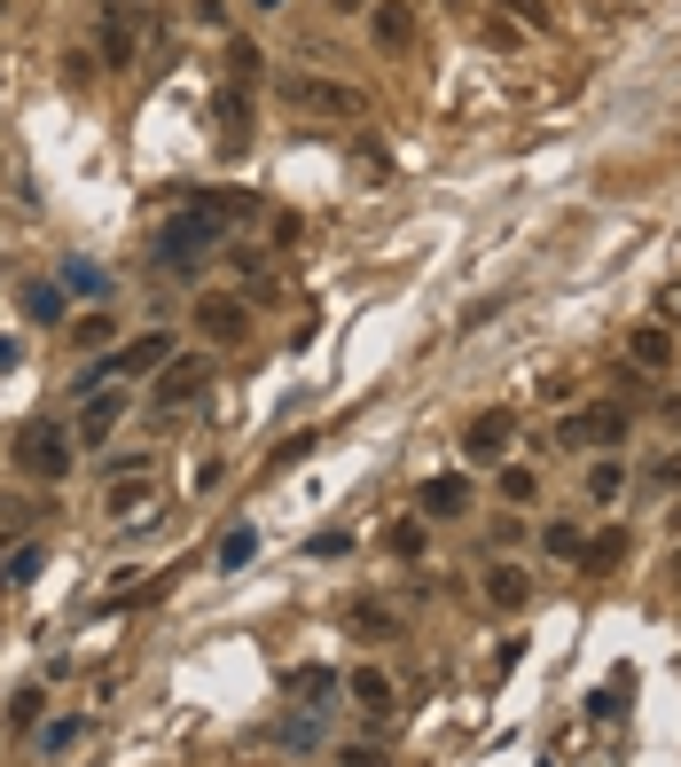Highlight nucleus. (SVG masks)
I'll list each match as a JSON object with an SVG mask.
<instances>
[{
  "mask_svg": "<svg viewBox=\"0 0 681 767\" xmlns=\"http://www.w3.org/2000/svg\"><path fill=\"white\" fill-rule=\"evenodd\" d=\"M24 361V345H17V337H0V369H17Z\"/></svg>",
  "mask_w": 681,
  "mask_h": 767,
  "instance_id": "nucleus-40",
  "label": "nucleus"
},
{
  "mask_svg": "<svg viewBox=\"0 0 681 767\" xmlns=\"http://www.w3.org/2000/svg\"><path fill=\"white\" fill-rule=\"evenodd\" d=\"M110 518H157V462L149 455H126L110 462V493H103Z\"/></svg>",
  "mask_w": 681,
  "mask_h": 767,
  "instance_id": "nucleus-2",
  "label": "nucleus"
},
{
  "mask_svg": "<svg viewBox=\"0 0 681 767\" xmlns=\"http://www.w3.org/2000/svg\"><path fill=\"white\" fill-rule=\"evenodd\" d=\"M134 47H141V9H134V0H103V63L126 71Z\"/></svg>",
  "mask_w": 681,
  "mask_h": 767,
  "instance_id": "nucleus-7",
  "label": "nucleus"
},
{
  "mask_svg": "<svg viewBox=\"0 0 681 767\" xmlns=\"http://www.w3.org/2000/svg\"><path fill=\"white\" fill-rule=\"evenodd\" d=\"M353 627H361V642H384V635H400V619H392L384 604H353Z\"/></svg>",
  "mask_w": 681,
  "mask_h": 767,
  "instance_id": "nucleus-26",
  "label": "nucleus"
},
{
  "mask_svg": "<svg viewBox=\"0 0 681 767\" xmlns=\"http://www.w3.org/2000/svg\"><path fill=\"white\" fill-rule=\"evenodd\" d=\"M259 9H283V0H259Z\"/></svg>",
  "mask_w": 681,
  "mask_h": 767,
  "instance_id": "nucleus-44",
  "label": "nucleus"
},
{
  "mask_svg": "<svg viewBox=\"0 0 681 767\" xmlns=\"http://www.w3.org/2000/svg\"><path fill=\"white\" fill-rule=\"evenodd\" d=\"M627 697H635V673H611V681H604V690H595V697H587V713H595V721H611V713H619Z\"/></svg>",
  "mask_w": 681,
  "mask_h": 767,
  "instance_id": "nucleus-23",
  "label": "nucleus"
},
{
  "mask_svg": "<svg viewBox=\"0 0 681 767\" xmlns=\"http://www.w3.org/2000/svg\"><path fill=\"white\" fill-rule=\"evenodd\" d=\"M196 329H204V345H243L251 306H243V298H227V290H204V298H196Z\"/></svg>",
  "mask_w": 681,
  "mask_h": 767,
  "instance_id": "nucleus-6",
  "label": "nucleus"
},
{
  "mask_svg": "<svg viewBox=\"0 0 681 767\" xmlns=\"http://www.w3.org/2000/svg\"><path fill=\"white\" fill-rule=\"evenodd\" d=\"M501 9H518L533 32H549V24H556V9H549V0H501Z\"/></svg>",
  "mask_w": 681,
  "mask_h": 767,
  "instance_id": "nucleus-31",
  "label": "nucleus"
},
{
  "mask_svg": "<svg viewBox=\"0 0 681 767\" xmlns=\"http://www.w3.org/2000/svg\"><path fill=\"white\" fill-rule=\"evenodd\" d=\"M71 423H24V439H17V470L24 478H63L71 470Z\"/></svg>",
  "mask_w": 681,
  "mask_h": 767,
  "instance_id": "nucleus-3",
  "label": "nucleus"
},
{
  "mask_svg": "<svg viewBox=\"0 0 681 767\" xmlns=\"http://www.w3.org/2000/svg\"><path fill=\"white\" fill-rule=\"evenodd\" d=\"M251 556H259V533H251V525H235V533L220 541V556H212V564H220V572H243Z\"/></svg>",
  "mask_w": 681,
  "mask_h": 767,
  "instance_id": "nucleus-22",
  "label": "nucleus"
},
{
  "mask_svg": "<svg viewBox=\"0 0 681 767\" xmlns=\"http://www.w3.org/2000/svg\"><path fill=\"white\" fill-rule=\"evenodd\" d=\"M384 548H392V556H423V518L392 525V533H384Z\"/></svg>",
  "mask_w": 681,
  "mask_h": 767,
  "instance_id": "nucleus-27",
  "label": "nucleus"
},
{
  "mask_svg": "<svg viewBox=\"0 0 681 767\" xmlns=\"http://www.w3.org/2000/svg\"><path fill=\"white\" fill-rule=\"evenodd\" d=\"M63 78H71V87H95V55L71 47V55H63Z\"/></svg>",
  "mask_w": 681,
  "mask_h": 767,
  "instance_id": "nucleus-33",
  "label": "nucleus"
},
{
  "mask_svg": "<svg viewBox=\"0 0 681 767\" xmlns=\"http://www.w3.org/2000/svg\"><path fill=\"white\" fill-rule=\"evenodd\" d=\"M353 697H361L369 713H392V681H384L376 665H361V673H353Z\"/></svg>",
  "mask_w": 681,
  "mask_h": 767,
  "instance_id": "nucleus-24",
  "label": "nucleus"
},
{
  "mask_svg": "<svg viewBox=\"0 0 681 767\" xmlns=\"http://www.w3.org/2000/svg\"><path fill=\"white\" fill-rule=\"evenodd\" d=\"M619 439H627V407H619V400L564 415V432H556V447H619Z\"/></svg>",
  "mask_w": 681,
  "mask_h": 767,
  "instance_id": "nucleus-5",
  "label": "nucleus"
},
{
  "mask_svg": "<svg viewBox=\"0 0 681 767\" xmlns=\"http://www.w3.org/2000/svg\"><path fill=\"white\" fill-rule=\"evenodd\" d=\"M220 243H227V220H220V212H204V204H189V212H173V220L157 227V243H149V251H157V267H164V275H196Z\"/></svg>",
  "mask_w": 681,
  "mask_h": 767,
  "instance_id": "nucleus-1",
  "label": "nucleus"
},
{
  "mask_svg": "<svg viewBox=\"0 0 681 767\" xmlns=\"http://www.w3.org/2000/svg\"><path fill=\"white\" fill-rule=\"evenodd\" d=\"M650 486H666V493L681 486V447H673V455H658V470H650Z\"/></svg>",
  "mask_w": 681,
  "mask_h": 767,
  "instance_id": "nucleus-37",
  "label": "nucleus"
},
{
  "mask_svg": "<svg viewBox=\"0 0 681 767\" xmlns=\"http://www.w3.org/2000/svg\"><path fill=\"white\" fill-rule=\"evenodd\" d=\"M509 439H518V423H509V407H486V415H470V432H462V455H470V462H501V455H509Z\"/></svg>",
  "mask_w": 681,
  "mask_h": 767,
  "instance_id": "nucleus-9",
  "label": "nucleus"
},
{
  "mask_svg": "<svg viewBox=\"0 0 681 767\" xmlns=\"http://www.w3.org/2000/svg\"><path fill=\"white\" fill-rule=\"evenodd\" d=\"M541 541H549V556H579V525H549Z\"/></svg>",
  "mask_w": 681,
  "mask_h": 767,
  "instance_id": "nucleus-36",
  "label": "nucleus"
},
{
  "mask_svg": "<svg viewBox=\"0 0 681 767\" xmlns=\"http://www.w3.org/2000/svg\"><path fill=\"white\" fill-rule=\"evenodd\" d=\"M290 690H298V705H306V713H321V705L337 697V673H329V665H298V673H290Z\"/></svg>",
  "mask_w": 681,
  "mask_h": 767,
  "instance_id": "nucleus-16",
  "label": "nucleus"
},
{
  "mask_svg": "<svg viewBox=\"0 0 681 767\" xmlns=\"http://www.w3.org/2000/svg\"><path fill=\"white\" fill-rule=\"evenodd\" d=\"M666 361H673V337H666L658 321H642V329H635V369H666Z\"/></svg>",
  "mask_w": 681,
  "mask_h": 767,
  "instance_id": "nucleus-21",
  "label": "nucleus"
},
{
  "mask_svg": "<svg viewBox=\"0 0 681 767\" xmlns=\"http://www.w3.org/2000/svg\"><path fill=\"white\" fill-rule=\"evenodd\" d=\"M164 361H173V337H164V329H149V337H134V345H118V353H110V361H103V369H110V376H126V384H134V376H157V369H164Z\"/></svg>",
  "mask_w": 681,
  "mask_h": 767,
  "instance_id": "nucleus-8",
  "label": "nucleus"
},
{
  "mask_svg": "<svg viewBox=\"0 0 681 767\" xmlns=\"http://www.w3.org/2000/svg\"><path fill=\"white\" fill-rule=\"evenodd\" d=\"M243 95H251V87H235V78H227L220 103H212V118H220V149H243V141H251V110H243Z\"/></svg>",
  "mask_w": 681,
  "mask_h": 767,
  "instance_id": "nucleus-14",
  "label": "nucleus"
},
{
  "mask_svg": "<svg viewBox=\"0 0 681 767\" xmlns=\"http://www.w3.org/2000/svg\"><path fill=\"white\" fill-rule=\"evenodd\" d=\"M118 415H126V392H87V407H78V423H71V439H110Z\"/></svg>",
  "mask_w": 681,
  "mask_h": 767,
  "instance_id": "nucleus-11",
  "label": "nucleus"
},
{
  "mask_svg": "<svg viewBox=\"0 0 681 767\" xmlns=\"http://www.w3.org/2000/svg\"><path fill=\"white\" fill-rule=\"evenodd\" d=\"M337 767H392L376 744H345V752H337Z\"/></svg>",
  "mask_w": 681,
  "mask_h": 767,
  "instance_id": "nucleus-32",
  "label": "nucleus"
},
{
  "mask_svg": "<svg viewBox=\"0 0 681 767\" xmlns=\"http://www.w3.org/2000/svg\"><path fill=\"white\" fill-rule=\"evenodd\" d=\"M40 572H47V556H40V548H17V556H9V579H17V587H32Z\"/></svg>",
  "mask_w": 681,
  "mask_h": 767,
  "instance_id": "nucleus-29",
  "label": "nucleus"
},
{
  "mask_svg": "<svg viewBox=\"0 0 681 767\" xmlns=\"http://www.w3.org/2000/svg\"><path fill=\"white\" fill-rule=\"evenodd\" d=\"M259 71H267V55L251 47V40H235V55H227V78H235V87H259Z\"/></svg>",
  "mask_w": 681,
  "mask_h": 767,
  "instance_id": "nucleus-25",
  "label": "nucleus"
},
{
  "mask_svg": "<svg viewBox=\"0 0 681 767\" xmlns=\"http://www.w3.org/2000/svg\"><path fill=\"white\" fill-rule=\"evenodd\" d=\"M666 533H681V501H673V509H666Z\"/></svg>",
  "mask_w": 681,
  "mask_h": 767,
  "instance_id": "nucleus-41",
  "label": "nucleus"
},
{
  "mask_svg": "<svg viewBox=\"0 0 681 767\" xmlns=\"http://www.w3.org/2000/svg\"><path fill=\"white\" fill-rule=\"evenodd\" d=\"M78 345H87V353L110 345V313H87V321H78Z\"/></svg>",
  "mask_w": 681,
  "mask_h": 767,
  "instance_id": "nucleus-34",
  "label": "nucleus"
},
{
  "mask_svg": "<svg viewBox=\"0 0 681 767\" xmlns=\"http://www.w3.org/2000/svg\"><path fill=\"white\" fill-rule=\"evenodd\" d=\"M627 548H635V533H627V525H604L595 541H579V572H587V579H611V572L627 564Z\"/></svg>",
  "mask_w": 681,
  "mask_h": 767,
  "instance_id": "nucleus-10",
  "label": "nucleus"
},
{
  "mask_svg": "<svg viewBox=\"0 0 681 767\" xmlns=\"http://www.w3.org/2000/svg\"><path fill=\"white\" fill-rule=\"evenodd\" d=\"M32 744H40V752H63V744H78V721H71V713H63V721H47V728H40V736H32Z\"/></svg>",
  "mask_w": 681,
  "mask_h": 767,
  "instance_id": "nucleus-30",
  "label": "nucleus"
},
{
  "mask_svg": "<svg viewBox=\"0 0 681 767\" xmlns=\"http://www.w3.org/2000/svg\"><path fill=\"white\" fill-rule=\"evenodd\" d=\"M486 595H493V604H501V611H518V604H525V595H533V579H525L518 564H493V572H486Z\"/></svg>",
  "mask_w": 681,
  "mask_h": 767,
  "instance_id": "nucleus-18",
  "label": "nucleus"
},
{
  "mask_svg": "<svg viewBox=\"0 0 681 767\" xmlns=\"http://www.w3.org/2000/svg\"><path fill=\"white\" fill-rule=\"evenodd\" d=\"M501 493L509 501H533V470H501Z\"/></svg>",
  "mask_w": 681,
  "mask_h": 767,
  "instance_id": "nucleus-38",
  "label": "nucleus"
},
{
  "mask_svg": "<svg viewBox=\"0 0 681 767\" xmlns=\"http://www.w3.org/2000/svg\"><path fill=\"white\" fill-rule=\"evenodd\" d=\"M673 587H681V556H673Z\"/></svg>",
  "mask_w": 681,
  "mask_h": 767,
  "instance_id": "nucleus-43",
  "label": "nucleus"
},
{
  "mask_svg": "<svg viewBox=\"0 0 681 767\" xmlns=\"http://www.w3.org/2000/svg\"><path fill=\"white\" fill-rule=\"evenodd\" d=\"M196 24H212V32H220V24H227V0H196Z\"/></svg>",
  "mask_w": 681,
  "mask_h": 767,
  "instance_id": "nucleus-39",
  "label": "nucleus"
},
{
  "mask_svg": "<svg viewBox=\"0 0 681 767\" xmlns=\"http://www.w3.org/2000/svg\"><path fill=\"white\" fill-rule=\"evenodd\" d=\"M329 9H369V0H329Z\"/></svg>",
  "mask_w": 681,
  "mask_h": 767,
  "instance_id": "nucleus-42",
  "label": "nucleus"
},
{
  "mask_svg": "<svg viewBox=\"0 0 681 767\" xmlns=\"http://www.w3.org/2000/svg\"><path fill=\"white\" fill-rule=\"evenodd\" d=\"M619 486H627V470H619V462H595V470H587V493H595V501H611Z\"/></svg>",
  "mask_w": 681,
  "mask_h": 767,
  "instance_id": "nucleus-28",
  "label": "nucleus"
},
{
  "mask_svg": "<svg viewBox=\"0 0 681 767\" xmlns=\"http://www.w3.org/2000/svg\"><path fill=\"white\" fill-rule=\"evenodd\" d=\"M283 103L290 110H321V118H361V95L353 87H337V78H306V71L283 78Z\"/></svg>",
  "mask_w": 681,
  "mask_h": 767,
  "instance_id": "nucleus-4",
  "label": "nucleus"
},
{
  "mask_svg": "<svg viewBox=\"0 0 681 767\" xmlns=\"http://www.w3.org/2000/svg\"><path fill=\"white\" fill-rule=\"evenodd\" d=\"M71 298H103L110 290V267H95V259H63V275H55Z\"/></svg>",
  "mask_w": 681,
  "mask_h": 767,
  "instance_id": "nucleus-17",
  "label": "nucleus"
},
{
  "mask_svg": "<svg viewBox=\"0 0 681 767\" xmlns=\"http://www.w3.org/2000/svg\"><path fill=\"white\" fill-rule=\"evenodd\" d=\"M415 509H423V518H462V509H470V478L462 470L455 478H432V486L415 493Z\"/></svg>",
  "mask_w": 681,
  "mask_h": 767,
  "instance_id": "nucleus-13",
  "label": "nucleus"
},
{
  "mask_svg": "<svg viewBox=\"0 0 681 767\" xmlns=\"http://www.w3.org/2000/svg\"><path fill=\"white\" fill-rule=\"evenodd\" d=\"M204 384H212V369H204V361H164V369H157V400H164V407L196 400Z\"/></svg>",
  "mask_w": 681,
  "mask_h": 767,
  "instance_id": "nucleus-12",
  "label": "nucleus"
},
{
  "mask_svg": "<svg viewBox=\"0 0 681 767\" xmlns=\"http://www.w3.org/2000/svg\"><path fill=\"white\" fill-rule=\"evenodd\" d=\"M275 744H283V752H313V744H321V713H306V705H298V713L275 728Z\"/></svg>",
  "mask_w": 681,
  "mask_h": 767,
  "instance_id": "nucleus-20",
  "label": "nucleus"
},
{
  "mask_svg": "<svg viewBox=\"0 0 681 767\" xmlns=\"http://www.w3.org/2000/svg\"><path fill=\"white\" fill-rule=\"evenodd\" d=\"M369 24H376V47H392V55L415 40V17L400 9V0H376V9H369Z\"/></svg>",
  "mask_w": 681,
  "mask_h": 767,
  "instance_id": "nucleus-15",
  "label": "nucleus"
},
{
  "mask_svg": "<svg viewBox=\"0 0 681 767\" xmlns=\"http://www.w3.org/2000/svg\"><path fill=\"white\" fill-rule=\"evenodd\" d=\"M313 447H321V439H313V432H290V439H283V447H275V462H306V455H313Z\"/></svg>",
  "mask_w": 681,
  "mask_h": 767,
  "instance_id": "nucleus-35",
  "label": "nucleus"
},
{
  "mask_svg": "<svg viewBox=\"0 0 681 767\" xmlns=\"http://www.w3.org/2000/svg\"><path fill=\"white\" fill-rule=\"evenodd\" d=\"M24 321L55 329V321H63V283H24Z\"/></svg>",
  "mask_w": 681,
  "mask_h": 767,
  "instance_id": "nucleus-19",
  "label": "nucleus"
}]
</instances>
